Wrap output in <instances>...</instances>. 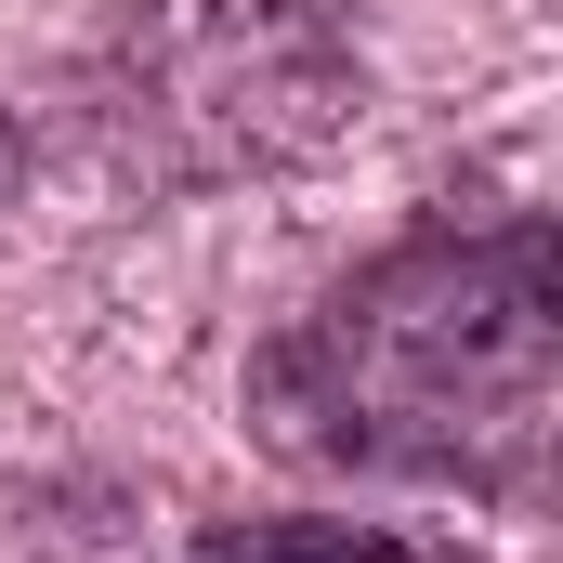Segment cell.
I'll use <instances>...</instances> for the list:
<instances>
[{
  "mask_svg": "<svg viewBox=\"0 0 563 563\" xmlns=\"http://www.w3.org/2000/svg\"><path fill=\"white\" fill-rule=\"evenodd\" d=\"M250 420L301 472H394L525 498L563 432V250L551 223L407 236L328 288L250 367Z\"/></svg>",
  "mask_w": 563,
  "mask_h": 563,
  "instance_id": "6da1fadb",
  "label": "cell"
},
{
  "mask_svg": "<svg viewBox=\"0 0 563 563\" xmlns=\"http://www.w3.org/2000/svg\"><path fill=\"white\" fill-rule=\"evenodd\" d=\"M354 106L367 66L328 0H119L106 40L79 53L92 144L157 197L301 170L354 132Z\"/></svg>",
  "mask_w": 563,
  "mask_h": 563,
  "instance_id": "7a4b0ae2",
  "label": "cell"
},
{
  "mask_svg": "<svg viewBox=\"0 0 563 563\" xmlns=\"http://www.w3.org/2000/svg\"><path fill=\"white\" fill-rule=\"evenodd\" d=\"M197 563H459L394 525H197Z\"/></svg>",
  "mask_w": 563,
  "mask_h": 563,
  "instance_id": "3957f363",
  "label": "cell"
},
{
  "mask_svg": "<svg viewBox=\"0 0 563 563\" xmlns=\"http://www.w3.org/2000/svg\"><path fill=\"white\" fill-rule=\"evenodd\" d=\"M13 184H26V132L0 119V210H13Z\"/></svg>",
  "mask_w": 563,
  "mask_h": 563,
  "instance_id": "277c9868",
  "label": "cell"
}]
</instances>
